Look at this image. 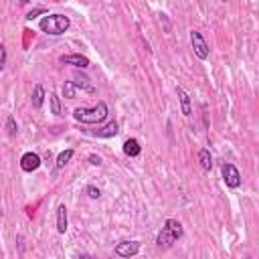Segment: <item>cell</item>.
Masks as SVG:
<instances>
[{"label": "cell", "mask_w": 259, "mask_h": 259, "mask_svg": "<svg viewBox=\"0 0 259 259\" xmlns=\"http://www.w3.org/2000/svg\"><path fill=\"white\" fill-rule=\"evenodd\" d=\"M38 26H40V30H42L45 34H49V36H61V34H65V32L69 30L71 18L65 16V14H47V16L40 18Z\"/></svg>", "instance_id": "obj_1"}, {"label": "cell", "mask_w": 259, "mask_h": 259, "mask_svg": "<svg viewBox=\"0 0 259 259\" xmlns=\"http://www.w3.org/2000/svg\"><path fill=\"white\" fill-rule=\"evenodd\" d=\"M107 113H109L107 103L97 101V105H93V107H77L73 111V117L81 123H101V121H105Z\"/></svg>", "instance_id": "obj_2"}, {"label": "cell", "mask_w": 259, "mask_h": 259, "mask_svg": "<svg viewBox=\"0 0 259 259\" xmlns=\"http://www.w3.org/2000/svg\"><path fill=\"white\" fill-rule=\"evenodd\" d=\"M182 225L176 221V219H166L164 221V227L160 229V233L156 235V245L160 249H168L172 247L180 237H182Z\"/></svg>", "instance_id": "obj_3"}, {"label": "cell", "mask_w": 259, "mask_h": 259, "mask_svg": "<svg viewBox=\"0 0 259 259\" xmlns=\"http://www.w3.org/2000/svg\"><path fill=\"white\" fill-rule=\"evenodd\" d=\"M190 45H192V51L194 55L200 59V61H206L208 55H210V49L204 40V36L198 32V30H190Z\"/></svg>", "instance_id": "obj_4"}, {"label": "cell", "mask_w": 259, "mask_h": 259, "mask_svg": "<svg viewBox=\"0 0 259 259\" xmlns=\"http://www.w3.org/2000/svg\"><path fill=\"white\" fill-rule=\"evenodd\" d=\"M221 172H223V182L227 184V188H239L241 186V172L237 170L235 164L225 162Z\"/></svg>", "instance_id": "obj_5"}, {"label": "cell", "mask_w": 259, "mask_h": 259, "mask_svg": "<svg viewBox=\"0 0 259 259\" xmlns=\"http://www.w3.org/2000/svg\"><path fill=\"white\" fill-rule=\"evenodd\" d=\"M140 247H142L140 241H121V243L115 245L113 253H115L117 257H125V259H130V257H134V255L140 253Z\"/></svg>", "instance_id": "obj_6"}, {"label": "cell", "mask_w": 259, "mask_h": 259, "mask_svg": "<svg viewBox=\"0 0 259 259\" xmlns=\"http://www.w3.org/2000/svg\"><path fill=\"white\" fill-rule=\"evenodd\" d=\"M38 166H40V156L36 152H24L22 154V158H20L22 172H34V170H38Z\"/></svg>", "instance_id": "obj_7"}, {"label": "cell", "mask_w": 259, "mask_h": 259, "mask_svg": "<svg viewBox=\"0 0 259 259\" xmlns=\"http://www.w3.org/2000/svg\"><path fill=\"white\" fill-rule=\"evenodd\" d=\"M59 61H61V63H65V65H73V67H77V69H87V67H89V59H87L85 55H81V53L61 55V57H59Z\"/></svg>", "instance_id": "obj_8"}, {"label": "cell", "mask_w": 259, "mask_h": 259, "mask_svg": "<svg viewBox=\"0 0 259 259\" xmlns=\"http://www.w3.org/2000/svg\"><path fill=\"white\" fill-rule=\"evenodd\" d=\"M67 229H69L67 206H65V204H59V206H57V233H59V235H65Z\"/></svg>", "instance_id": "obj_9"}, {"label": "cell", "mask_w": 259, "mask_h": 259, "mask_svg": "<svg viewBox=\"0 0 259 259\" xmlns=\"http://www.w3.org/2000/svg\"><path fill=\"white\" fill-rule=\"evenodd\" d=\"M176 93H178V101H180V111H182V115H186V117H190V113H192V105H190V95L184 91V87H176Z\"/></svg>", "instance_id": "obj_10"}, {"label": "cell", "mask_w": 259, "mask_h": 259, "mask_svg": "<svg viewBox=\"0 0 259 259\" xmlns=\"http://www.w3.org/2000/svg\"><path fill=\"white\" fill-rule=\"evenodd\" d=\"M117 134H119L117 121H109V123H105V125H101L99 130L93 132V136H97V138H113V136H117Z\"/></svg>", "instance_id": "obj_11"}, {"label": "cell", "mask_w": 259, "mask_h": 259, "mask_svg": "<svg viewBox=\"0 0 259 259\" xmlns=\"http://www.w3.org/2000/svg\"><path fill=\"white\" fill-rule=\"evenodd\" d=\"M123 154H125V156H130V158L140 156V154H142V146H140V142H138L136 138L125 140V142H123Z\"/></svg>", "instance_id": "obj_12"}, {"label": "cell", "mask_w": 259, "mask_h": 259, "mask_svg": "<svg viewBox=\"0 0 259 259\" xmlns=\"http://www.w3.org/2000/svg\"><path fill=\"white\" fill-rule=\"evenodd\" d=\"M30 103H32V107H34V109H40V107H42V103H45V89H42V85H40V83H36V85H34L32 95H30Z\"/></svg>", "instance_id": "obj_13"}, {"label": "cell", "mask_w": 259, "mask_h": 259, "mask_svg": "<svg viewBox=\"0 0 259 259\" xmlns=\"http://www.w3.org/2000/svg\"><path fill=\"white\" fill-rule=\"evenodd\" d=\"M198 162H200V168H202L204 172L212 170V154H210L208 148H200V150H198Z\"/></svg>", "instance_id": "obj_14"}, {"label": "cell", "mask_w": 259, "mask_h": 259, "mask_svg": "<svg viewBox=\"0 0 259 259\" xmlns=\"http://www.w3.org/2000/svg\"><path fill=\"white\" fill-rule=\"evenodd\" d=\"M73 154H75V150L73 148H67V150H63L59 156H57V162H55V168L57 170H63L69 162H71V158H73Z\"/></svg>", "instance_id": "obj_15"}, {"label": "cell", "mask_w": 259, "mask_h": 259, "mask_svg": "<svg viewBox=\"0 0 259 259\" xmlns=\"http://www.w3.org/2000/svg\"><path fill=\"white\" fill-rule=\"evenodd\" d=\"M75 85H77V89H83V91H87V93H95V87L89 83V79L85 77V75H81V73H75V81H73Z\"/></svg>", "instance_id": "obj_16"}, {"label": "cell", "mask_w": 259, "mask_h": 259, "mask_svg": "<svg viewBox=\"0 0 259 259\" xmlns=\"http://www.w3.org/2000/svg\"><path fill=\"white\" fill-rule=\"evenodd\" d=\"M75 95H77V85H75L73 81H65V83H63V97L75 99Z\"/></svg>", "instance_id": "obj_17"}, {"label": "cell", "mask_w": 259, "mask_h": 259, "mask_svg": "<svg viewBox=\"0 0 259 259\" xmlns=\"http://www.w3.org/2000/svg\"><path fill=\"white\" fill-rule=\"evenodd\" d=\"M49 103H51V113L53 115H61V97L57 93L49 95Z\"/></svg>", "instance_id": "obj_18"}, {"label": "cell", "mask_w": 259, "mask_h": 259, "mask_svg": "<svg viewBox=\"0 0 259 259\" xmlns=\"http://www.w3.org/2000/svg\"><path fill=\"white\" fill-rule=\"evenodd\" d=\"M6 132H8L10 138H14V136L18 134V125H16L14 115H8V117H6Z\"/></svg>", "instance_id": "obj_19"}, {"label": "cell", "mask_w": 259, "mask_h": 259, "mask_svg": "<svg viewBox=\"0 0 259 259\" xmlns=\"http://www.w3.org/2000/svg\"><path fill=\"white\" fill-rule=\"evenodd\" d=\"M85 192H87V196H89V198H93V200L101 196V190H99L97 186H91V184H89V186L85 188Z\"/></svg>", "instance_id": "obj_20"}, {"label": "cell", "mask_w": 259, "mask_h": 259, "mask_svg": "<svg viewBox=\"0 0 259 259\" xmlns=\"http://www.w3.org/2000/svg\"><path fill=\"white\" fill-rule=\"evenodd\" d=\"M158 16H160V24L164 26V32H170V30H172V24H170V20H168V16H166L164 12H160Z\"/></svg>", "instance_id": "obj_21"}, {"label": "cell", "mask_w": 259, "mask_h": 259, "mask_svg": "<svg viewBox=\"0 0 259 259\" xmlns=\"http://www.w3.org/2000/svg\"><path fill=\"white\" fill-rule=\"evenodd\" d=\"M6 59H8V55H6V47L0 42V71H4V67H6Z\"/></svg>", "instance_id": "obj_22"}, {"label": "cell", "mask_w": 259, "mask_h": 259, "mask_svg": "<svg viewBox=\"0 0 259 259\" xmlns=\"http://www.w3.org/2000/svg\"><path fill=\"white\" fill-rule=\"evenodd\" d=\"M45 12H47L45 8H34V10H30V12H26L24 18H26V20H32V18H36L38 14H45Z\"/></svg>", "instance_id": "obj_23"}, {"label": "cell", "mask_w": 259, "mask_h": 259, "mask_svg": "<svg viewBox=\"0 0 259 259\" xmlns=\"http://www.w3.org/2000/svg\"><path fill=\"white\" fill-rule=\"evenodd\" d=\"M89 162H91L93 166H101V158L95 156V154H89Z\"/></svg>", "instance_id": "obj_24"}, {"label": "cell", "mask_w": 259, "mask_h": 259, "mask_svg": "<svg viewBox=\"0 0 259 259\" xmlns=\"http://www.w3.org/2000/svg\"><path fill=\"white\" fill-rule=\"evenodd\" d=\"M28 2H30V0H18V4H22V6H24V4H28Z\"/></svg>", "instance_id": "obj_25"}]
</instances>
